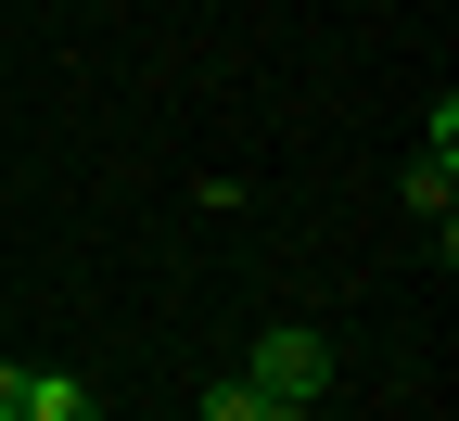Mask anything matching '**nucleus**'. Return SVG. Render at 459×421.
<instances>
[{"instance_id":"nucleus-2","label":"nucleus","mask_w":459,"mask_h":421,"mask_svg":"<svg viewBox=\"0 0 459 421\" xmlns=\"http://www.w3.org/2000/svg\"><path fill=\"white\" fill-rule=\"evenodd\" d=\"M13 421H102V396L77 383V371H26V408Z\"/></svg>"},{"instance_id":"nucleus-3","label":"nucleus","mask_w":459,"mask_h":421,"mask_svg":"<svg viewBox=\"0 0 459 421\" xmlns=\"http://www.w3.org/2000/svg\"><path fill=\"white\" fill-rule=\"evenodd\" d=\"M204 421H307V408H281V396H255L243 371H230V383H204Z\"/></svg>"},{"instance_id":"nucleus-1","label":"nucleus","mask_w":459,"mask_h":421,"mask_svg":"<svg viewBox=\"0 0 459 421\" xmlns=\"http://www.w3.org/2000/svg\"><path fill=\"white\" fill-rule=\"evenodd\" d=\"M243 383H255V396H281V408H319V383H332V345H319V332H268Z\"/></svg>"},{"instance_id":"nucleus-4","label":"nucleus","mask_w":459,"mask_h":421,"mask_svg":"<svg viewBox=\"0 0 459 421\" xmlns=\"http://www.w3.org/2000/svg\"><path fill=\"white\" fill-rule=\"evenodd\" d=\"M13 408H26V371H13V357H0V421H13Z\"/></svg>"}]
</instances>
